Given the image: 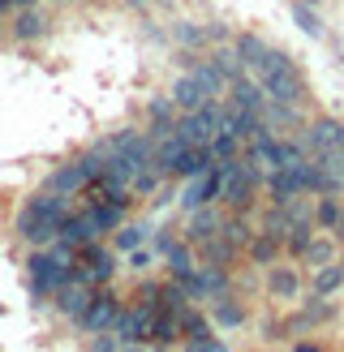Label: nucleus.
<instances>
[{"label": "nucleus", "mask_w": 344, "mask_h": 352, "mask_svg": "<svg viewBox=\"0 0 344 352\" xmlns=\"http://www.w3.org/2000/svg\"><path fill=\"white\" fill-rule=\"evenodd\" d=\"M74 262H78V250H69V245H61V241L30 250V258H26V279H30V296H34V301L52 305L56 288H65L69 275H74Z\"/></svg>", "instance_id": "1"}, {"label": "nucleus", "mask_w": 344, "mask_h": 352, "mask_svg": "<svg viewBox=\"0 0 344 352\" xmlns=\"http://www.w3.org/2000/svg\"><path fill=\"white\" fill-rule=\"evenodd\" d=\"M65 215H69V193L47 189V193H34V198H26V206L17 210L13 228H17V236H22V241H30L34 250H39V245H52V241H56Z\"/></svg>", "instance_id": "2"}, {"label": "nucleus", "mask_w": 344, "mask_h": 352, "mask_svg": "<svg viewBox=\"0 0 344 352\" xmlns=\"http://www.w3.org/2000/svg\"><path fill=\"white\" fill-rule=\"evenodd\" d=\"M254 82L267 91V99H280V103H301V95H305V82H301V69H297V60L288 56V52H280V47H267V56L258 60L254 69Z\"/></svg>", "instance_id": "3"}, {"label": "nucleus", "mask_w": 344, "mask_h": 352, "mask_svg": "<svg viewBox=\"0 0 344 352\" xmlns=\"http://www.w3.org/2000/svg\"><path fill=\"white\" fill-rule=\"evenodd\" d=\"M224 86H228V82L211 69V60H198L194 69H185V74L172 82V99H177L181 112H194V108H202L206 99H219Z\"/></svg>", "instance_id": "4"}, {"label": "nucleus", "mask_w": 344, "mask_h": 352, "mask_svg": "<svg viewBox=\"0 0 344 352\" xmlns=\"http://www.w3.org/2000/svg\"><path fill=\"white\" fill-rule=\"evenodd\" d=\"M224 168V193H219V202H228L237 215H246L250 202H254V189L258 181H263V172H258V160H241V155H233V160H219Z\"/></svg>", "instance_id": "5"}, {"label": "nucleus", "mask_w": 344, "mask_h": 352, "mask_svg": "<svg viewBox=\"0 0 344 352\" xmlns=\"http://www.w3.org/2000/svg\"><path fill=\"white\" fill-rule=\"evenodd\" d=\"M103 160H108V155H103V146L95 142L86 155H78L74 164H65V168H56L47 176V189H56V193H69V198H74V193H82L86 185H95L99 181V172H103Z\"/></svg>", "instance_id": "6"}, {"label": "nucleus", "mask_w": 344, "mask_h": 352, "mask_svg": "<svg viewBox=\"0 0 344 352\" xmlns=\"http://www.w3.org/2000/svg\"><path fill=\"white\" fill-rule=\"evenodd\" d=\"M219 129H224V103H219V99H206L202 108L177 116V133L185 138L189 146H206Z\"/></svg>", "instance_id": "7"}, {"label": "nucleus", "mask_w": 344, "mask_h": 352, "mask_svg": "<svg viewBox=\"0 0 344 352\" xmlns=\"http://www.w3.org/2000/svg\"><path fill=\"white\" fill-rule=\"evenodd\" d=\"M116 314H120V296H116L108 284H103V288H95L91 305H86V314L78 318V331H86V336H99V331H112Z\"/></svg>", "instance_id": "8"}, {"label": "nucleus", "mask_w": 344, "mask_h": 352, "mask_svg": "<svg viewBox=\"0 0 344 352\" xmlns=\"http://www.w3.org/2000/svg\"><path fill=\"white\" fill-rule=\"evenodd\" d=\"M219 193H224V168L211 164L206 172H198V176H189V181H185L181 206H185V210H198V206H206V202H219Z\"/></svg>", "instance_id": "9"}, {"label": "nucleus", "mask_w": 344, "mask_h": 352, "mask_svg": "<svg viewBox=\"0 0 344 352\" xmlns=\"http://www.w3.org/2000/svg\"><path fill=\"white\" fill-rule=\"evenodd\" d=\"M177 284L189 292V301H211V296L228 292V267L202 262V267H194V275H189V279H177Z\"/></svg>", "instance_id": "10"}, {"label": "nucleus", "mask_w": 344, "mask_h": 352, "mask_svg": "<svg viewBox=\"0 0 344 352\" xmlns=\"http://www.w3.org/2000/svg\"><path fill=\"white\" fill-rule=\"evenodd\" d=\"M151 322H155V309H147L142 301H138V305H129V309L116 314L112 336H116L120 344H147V340H151Z\"/></svg>", "instance_id": "11"}, {"label": "nucleus", "mask_w": 344, "mask_h": 352, "mask_svg": "<svg viewBox=\"0 0 344 352\" xmlns=\"http://www.w3.org/2000/svg\"><path fill=\"white\" fill-rule=\"evenodd\" d=\"M301 151H344V125L340 120H314L301 133Z\"/></svg>", "instance_id": "12"}, {"label": "nucleus", "mask_w": 344, "mask_h": 352, "mask_svg": "<svg viewBox=\"0 0 344 352\" xmlns=\"http://www.w3.org/2000/svg\"><path fill=\"white\" fill-rule=\"evenodd\" d=\"M56 241L69 245V250H78V245H86V241H99V228L91 219V210H69L65 223H61V232H56Z\"/></svg>", "instance_id": "13"}, {"label": "nucleus", "mask_w": 344, "mask_h": 352, "mask_svg": "<svg viewBox=\"0 0 344 352\" xmlns=\"http://www.w3.org/2000/svg\"><path fill=\"white\" fill-rule=\"evenodd\" d=\"M91 296H95V288H86V284H65V288H56V296H52V305H56V314H61V318L78 322L82 314H86V305H91Z\"/></svg>", "instance_id": "14"}, {"label": "nucleus", "mask_w": 344, "mask_h": 352, "mask_svg": "<svg viewBox=\"0 0 344 352\" xmlns=\"http://www.w3.org/2000/svg\"><path fill=\"white\" fill-rule=\"evenodd\" d=\"M228 108H241V112H258V116H263L267 91H263L254 78H237V82H228Z\"/></svg>", "instance_id": "15"}, {"label": "nucleus", "mask_w": 344, "mask_h": 352, "mask_svg": "<svg viewBox=\"0 0 344 352\" xmlns=\"http://www.w3.org/2000/svg\"><path fill=\"white\" fill-rule=\"evenodd\" d=\"M224 228V215L215 210V202H206V206H198V210H189V223H185V241L189 245H202L206 236H215Z\"/></svg>", "instance_id": "16"}, {"label": "nucleus", "mask_w": 344, "mask_h": 352, "mask_svg": "<svg viewBox=\"0 0 344 352\" xmlns=\"http://www.w3.org/2000/svg\"><path fill=\"white\" fill-rule=\"evenodd\" d=\"M43 30H47V13H43L39 5H26V9H17L13 26H9V34H13L17 43H34V39H43Z\"/></svg>", "instance_id": "17"}, {"label": "nucleus", "mask_w": 344, "mask_h": 352, "mask_svg": "<svg viewBox=\"0 0 344 352\" xmlns=\"http://www.w3.org/2000/svg\"><path fill=\"white\" fill-rule=\"evenodd\" d=\"M211 322L215 327H224V331H237V327H246V305H237L228 292H219V296H211Z\"/></svg>", "instance_id": "18"}, {"label": "nucleus", "mask_w": 344, "mask_h": 352, "mask_svg": "<svg viewBox=\"0 0 344 352\" xmlns=\"http://www.w3.org/2000/svg\"><path fill=\"white\" fill-rule=\"evenodd\" d=\"M215 164V155H211V146H189L181 160H177V168H172V176L177 181H189V176H198V172H206Z\"/></svg>", "instance_id": "19"}, {"label": "nucleus", "mask_w": 344, "mask_h": 352, "mask_svg": "<svg viewBox=\"0 0 344 352\" xmlns=\"http://www.w3.org/2000/svg\"><path fill=\"white\" fill-rule=\"evenodd\" d=\"M151 236H155L151 223H120L116 236H112V250H116V254H133L138 245H147Z\"/></svg>", "instance_id": "20"}, {"label": "nucleus", "mask_w": 344, "mask_h": 352, "mask_svg": "<svg viewBox=\"0 0 344 352\" xmlns=\"http://www.w3.org/2000/svg\"><path fill=\"white\" fill-rule=\"evenodd\" d=\"M237 250H241V245H237L228 232H224V228H219L215 236H206V241H202V258H206V262H215V267H228V262L237 258Z\"/></svg>", "instance_id": "21"}, {"label": "nucleus", "mask_w": 344, "mask_h": 352, "mask_svg": "<svg viewBox=\"0 0 344 352\" xmlns=\"http://www.w3.org/2000/svg\"><path fill=\"white\" fill-rule=\"evenodd\" d=\"M164 258H168V275H172V279H189V275H194V267H198V262H194V250H189V241H172L168 250H164Z\"/></svg>", "instance_id": "22"}, {"label": "nucleus", "mask_w": 344, "mask_h": 352, "mask_svg": "<svg viewBox=\"0 0 344 352\" xmlns=\"http://www.w3.org/2000/svg\"><path fill=\"white\" fill-rule=\"evenodd\" d=\"M211 69H215L224 82H237V78H246V74H250L246 60L237 56V47H215V52H211Z\"/></svg>", "instance_id": "23"}, {"label": "nucleus", "mask_w": 344, "mask_h": 352, "mask_svg": "<svg viewBox=\"0 0 344 352\" xmlns=\"http://www.w3.org/2000/svg\"><path fill=\"white\" fill-rule=\"evenodd\" d=\"M151 340L168 348V344H177L181 340V318L177 314H168V309H155V322H151Z\"/></svg>", "instance_id": "24"}, {"label": "nucleus", "mask_w": 344, "mask_h": 352, "mask_svg": "<svg viewBox=\"0 0 344 352\" xmlns=\"http://www.w3.org/2000/svg\"><path fill=\"white\" fill-rule=\"evenodd\" d=\"M177 318H181V336H185V340H206V336H211V318H206V314H198L194 305H185Z\"/></svg>", "instance_id": "25"}, {"label": "nucleus", "mask_w": 344, "mask_h": 352, "mask_svg": "<svg viewBox=\"0 0 344 352\" xmlns=\"http://www.w3.org/2000/svg\"><path fill=\"white\" fill-rule=\"evenodd\" d=\"M233 47H237V56L246 60V69H254L258 60L267 56V47H271V43H267V39H258V34H237Z\"/></svg>", "instance_id": "26"}, {"label": "nucleus", "mask_w": 344, "mask_h": 352, "mask_svg": "<svg viewBox=\"0 0 344 352\" xmlns=\"http://www.w3.org/2000/svg\"><path fill=\"white\" fill-rule=\"evenodd\" d=\"M172 39L194 52V47H206V43H211V34H206V26H198V22H172Z\"/></svg>", "instance_id": "27"}, {"label": "nucleus", "mask_w": 344, "mask_h": 352, "mask_svg": "<svg viewBox=\"0 0 344 352\" xmlns=\"http://www.w3.org/2000/svg\"><path fill=\"white\" fill-rule=\"evenodd\" d=\"M280 236H275V232H263V236H250V245H246V250H250V258L254 262H275V258H280Z\"/></svg>", "instance_id": "28"}, {"label": "nucleus", "mask_w": 344, "mask_h": 352, "mask_svg": "<svg viewBox=\"0 0 344 352\" xmlns=\"http://www.w3.org/2000/svg\"><path fill=\"white\" fill-rule=\"evenodd\" d=\"M340 284H344V267H340V262H327V267H319V275H314V292H319V296L336 292Z\"/></svg>", "instance_id": "29"}, {"label": "nucleus", "mask_w": 344, "mask_h": 352, "mask_svg": "<svg viewBox=\"0 0 344 352\" xmlns=\"http://www.w3.org/2000/svg\"><path fill=\"white\" fill-rule=\"evenodd\" d=\"M292 22H297V26L310 34V39H319V34H323V22H319V13L310 9V5H301V0H292Z\"/></svg>", "instance_id": "30"}, {"label": "nucleus", "mask_w": 344, "mask_h": 352, "mask_svg": "<svg viewBox=\"0 0 344 352\" xmlns=\"http://www.w3.org/2000/svg\"><path fill=\"white\" fill-rule=\"evenodd\" d=\"M206 146H211L215 164H219V160H233V155L241 151V138H237V133H228V129H219V133H215V138H211Z\"/></svg>", "instance_id": "31"}, {"label": "nucleus", "mask_w": 344, "mask_h": 352, "mask_svg": "<svg viewBox=\"0 0 344 352\" xmlns=\"http://www.w3.org/2000/svg\"><path fill=\"white\" fill-rule=\"evenodd\" d=\"M267 284H271V292H275V296H297V271H288V267H275Z\"/></svg>", "instance_id": "32"}, {"label": "nucleus", "mask_w": 344, "mask_h": 352, "mask_svg": "<svg viewBox=\"0 0 344 352\" xmlns=\"http://www.w3.org/2000/svg\"><path fill=\"white\" fill-rule=\"evenodd\" d=\"M314 241L310 236V223H297V228H288L284 232V245H288V254H305V245Z\"/></svg>", "instance_id": "33"}, {"label": "nucleus", "mask_w": 344, "mask_h": 352, "mask_svg": "<svg viewBox=\"0 0 344 352\" xmlns=\"http://www.w3.org/2000/svg\"><path fill=\"white\" fill-rule=\"evenodd\" d=\"M301 258L310 262V267H327V262H332V241H310Z\"/></svg>", "instance_id": "34"}, {"label": "nucleus", "mask_w": 344, "mask_h": 352, "mask_svg": "<svg viewBox=\"0 0 344 352\" xmlns=\"http://www.w3.org/2000/svg\"><path fill=\"white\" fill-rule=\"evenodd\" d=\"M340 202H332V198H319V206H314V223H323V228H336V219H340Z\"/></svg>", "instance_id": "35"}, {"label": "nucleus", "mask_w": 344, "mask_h": 352, "mask_svg": "<svg viewBox=\"0 0 344 352\" xmlns=\"http://www.w3.org/2000/svg\"><path fill=\"white\" fill-rule=\"evenodd\" d=\"M181 352H228V344L215 340V336H206V340H185Z\"/></svg>", "instance_id": "36"}, {"label": "nucleus", "mask_w": 344, "mask_h": 352, "mask_svg": "<svg viewBox=\"0 0 344 352\" xmlns=\"http://www.w3.org/2000/svg\"><path fill=\"white\" fill-rule=\"evenodd\" d=\"M120 340L112 336V331H99V336H91V344H86V352H116Z\"/></svg>", "instance_id": "37"}, {"label": "nucleus", "mask_w": 344, "mask_h": 352, "mask_svg": "<svg viewBox=\"0 0 344 352\" xmlns=\"http://www.w3.org/2000/svg\"><path fill=\"white\" fill-rule=\"evenodd\" d=\"M129 267H133V271H147V267H155V250H147V245H138V250L129 254Z\"/></svg>", "instance_id": "38"}, {"label": "nucleus", "mask_w": 344, "mask_h": 352, "mask_svg": "<svg viewBox=\"0 0 344 352\" xmlns=\"http://www.w3.org/2000/svg\"><path fill=\"white\" fill-rule=\"evenodd\" d=\"M120 5H125V9H151L155 0H120Z\"/></svg>", "instance_id": "39"}, {"label": "nucleus", "mask_w": 344, "mask_h": 352, "mask_svg": "<svg viewBox=\"0 0 344 352\" xmlns=\"http://www.w3.org/2000/svg\"><path fill=\"white\" fill-rule=\"evenodd\" d=\"M332 232H336V241L344 245V210H340V219H336V228H332Z\"/></svg>", "instance_id": "40"}, {"label": "nucleus", "mask_w": 344, "mask_h": 352, "mask_svg": "<svg viewBox=\"0 0 344 352\" xmlns=\"http://www.w3.org/2000/svg\"><path fill=\"white\" fill-rule=\"evenodd\" d=\"M116 352H147V348H142V344H120Z\"/></svg>", "instance_id": "41"}, {"label": "nucleus", "mask_w": 344, "mask_h": 352, "mask_svg": "<svg viewBox=\"0 0 344 352\" xmlns=\"http://www.w3.org/2000/svg\"><path fill=\"white\" fill-rule=\"evenodd\" d=\"M297 352H319V344H297Z\"/></svg>", "instance_id": "42"}, {"label": "nucleus", "mask_w": 344, "mask_h": 352, "mask_svg": "<svg viewBox=\"0 0 344 352\" xmlns=\"http://www.w3.org/2000/svg\"><path fill=\"white\" fill-rule=\"evenodd\" d=\"M5 9H9V0H0V13H5Z\"/></svg>", "instance_id": "43"}, {"label": "nucleus", "mask_w": 344, "mask_h": 352, "mask_svg": "<svg viewBox=\"0 0 344 352\" xmlns=\"http://www.w3.org/2000/svg\"><path fill=\"white\" fill-rule=\"evenodd\" d=\"M155 352H168V348H155Z\"/></svg>", "instance_id": "44"}, {"label": "nucleus", "mask_w": 344, "mask_h": 352, "mask_svg": "<svg viewBox=\"0 0 344 352\" xmlns=\"http://www.w3.org/2000/svg\"><path fill=\"white\" fill-rule=\"evenodd\" d=\"M340 267H344V262H340Z\"/></svg>", "instance_id": "45"}]
</instances>
